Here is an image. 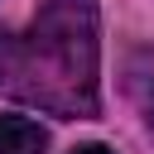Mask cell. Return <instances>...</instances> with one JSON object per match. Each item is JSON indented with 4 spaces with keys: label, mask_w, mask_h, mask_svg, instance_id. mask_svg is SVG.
Masks as SVG:
<instances>
[{
    "label": "cell",
    "mask_w": 154,
    "mask_h": 154,
    "mask_svg": "<svg viewBox=\"0 0 154 154\" xmlns=\"http://www.w3.org/2000/svg\"><path fill=\"white\" fill-rule=\"evenodd\" d=\"M96 0H43L29 19L24 38L10 43L5 82L19 101L63 116L87 120L96 116Z\"/></svg>",
    "instance_id": "obj_1"
},
{
    "label": "cell",
    "mask_w": 154,
    "mask_h": 154,
    "mask_svg": "<svg viewBox=\"0 0 154 154\" xmlns=\"http://www.w3.org/2000/svg\"><path fill=\"white\" fill-rule=\"evenodd\" d=\"M5 58H10V43L0 38V77H5Z\"/></svg>",
    "instance_id": "obj_5"
},
{
    "label": "cell",
    "mask_w": 154,
    "mask_h": 154,
    "mask_svg": "<svg viewBox=\"0 0 154 154\" xmlns=\"http://www.w3.org/2000/svg\"><path fill=\"white\" fill-rule=\"evenodd\" d=\"M144 120H149V130H154V82H149V91H144Z\"/></svg>",
    "instance_id": "obj_3"
},
{
    "label": "cell",
    "mask_w": 154,
    "mask_h": 154,
    "mask_svg": "<svg viewBox=\"0 0 154 154\" xmlns=\"http://www.w3.org/2000/svg\"><path fill=\"white\" fill-rule=\"evenodd\" d=\"M48 135L24 116H0V154H43Z\"/></svg>",
    "instance_id": "obj_2"
},
{
    "label": "cell",
    "mask_w": 154,
    "mask_h": 154,
    "mask_svg": "<svg viewBox=\"0 0 154 154\" xmlns=\"http://www.w3.org/2000/svg\"><path fill=\"white\" fill-rule=\"evenodd\" d=\"M72 154H111L106 144H82V149H72Z\"/></svg>",
    "instance_id": "obj_4"
}]
</instances>
